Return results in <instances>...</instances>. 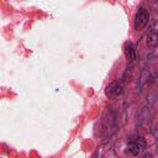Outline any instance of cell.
Instances as JSON below:
<instances>
[{
  "label": "cell",
  "instance_id": "obj_1",
  "mask_svg": "<svg viewBox=\"0 0 158 158\" xmlns=\"http://www.w3.org/2000/svg\"><path fill=\"white\" fill-rule=\"evenodd\" d=\"M148 20H149V15H148L147 10L144 7H139L136 14V19H135V28L142 30L148 23Z\"/></svg>",
  "mask_w": 158,
  "mask_h": 158
},
{
  "label": "cell",
  "instance_id": "obj_2",
  "mask_svg": "<svg viewBox=\"0 0 158 158\" xmlns=\"http://www.w3.org/2000/svg\"><path fill=\"white\" fill-rule=\"evenodd\" d=\"M106 95L109 96H116V95H121L123 93V89H122V85L117 81H114L111 83L110 85L106 86V90H105Z\"/></svg>",
  "mask_w": 158,
  "mask_h": 158
},
{
  "label": "cell",
  "instance_id": "obj_3",
  "mask_svg": "<svg viewBox=\"0 0 158 158\" xmlns=\"http://www.w3.org/2000/svg\"><path fill=\"white\" fill-rule=\"evenodd\" d=\"M123 51H125V56L127 58L128 62H133L136 59V51H135V46L131 42H126L123 46Z\"/></svg>",
  "mask_w": 158,
  "mask_h": 158
},
{
  "label": "cell",
  "instance_id": "obj_4",
  "mask_svg": "<svg viewBox=\"0 0 158 158\" xmlns=\"http://www.w3.org/2000/svg\"><path fill=\"white\" fill-rule=\"evenodd\" d=\"M146 41H147V44L149 47H156L158 44V33L156 31H149Z\"/></svg>",
  "mask_w": 158,
  "mask_h": 158
},
{
  "label": "cell",
  "instance_id": "obj_5",
  "mask_svg": "<svg viewBox=\"0 0 158 158\" xmlns=\"http://www.w3.org/2000/svg\"><path fill=\"white\" fill-rule=\"evenodd\" d=\"M127 151L132 154V156H138V153L141 152V148L135 143V142H131V143H128V146H127Z\"/></svg>",
  "mask_w": 158,
  "mask_h": 158
},
{
  "label": "cell",
  "instance_id": "obj_6",
  "mask_svg": "<svg viewBox=\"0 0 158 158\" xmlns=\"http://www.w3.org/2000/svg\"><path fill=\"white\" fill-rule=\"evenodd\" d=\"M135 143H136L141 149H143V148L146 147V141H144V138H143V137H137Z\"/></svg>",
  "mask_w": 158,
  "mask_h": 158
},
{
  "label": "cell",
  "instance_id": "obj_7",
  "mask_svg": "<svg viewBox=\"0 0 158 158\" xmlns=\"http://www.w3.org/2000/svg\"><path fill=\"white\" fill-rule=\"evenodd\" d=\"M143 158H152V154H149V153H148V154H144Z\"/></svg>",
  "mask_w": 158,
  "mask_h": 158
}]
</instances>
